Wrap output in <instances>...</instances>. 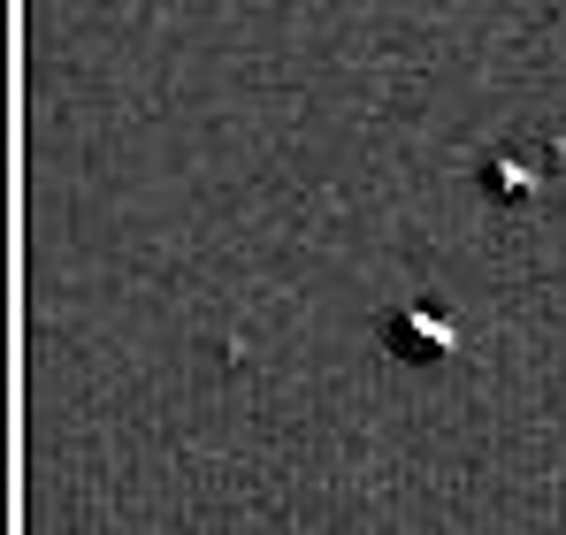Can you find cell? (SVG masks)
Masks as SVG:
<instances>
[{
	"mask_svg": "<svg viewBox=\"0 0 566 535\" xmlns=\"http://www.w3.org/2000/svg\"><path fill=\"white\" fill-rule=\"evenodd\" d=\"M382 345L390 353H406V359H444L460 337H452V322H437V314H382Z\"/></svg>",
	"mask_w": 566,
	"mask_h": 535,
	"instance_id": "cell-1",
	"label": "cell"
}]
</instances>
